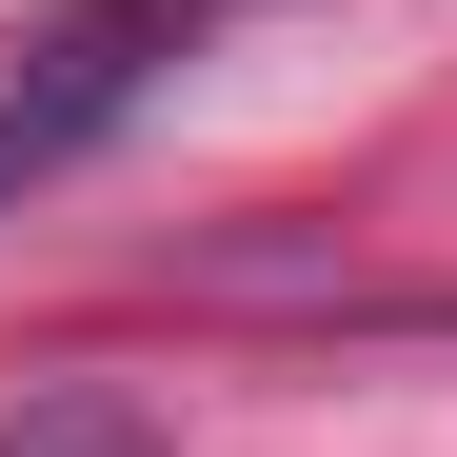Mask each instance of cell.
I'll return each instance as SVG.
<instances>
[{
  "label": "cell",
  "mask_w": 457,
  "mask_h": 457,
  "mask_svg": "<svg viewBox=\"0 0 457 457\" xmlns=\"http://www.w3.org/2000/svg\"><path fill=\"white\" fill-rule=\"evenodd\" d=\"M219 0H80V21H40V40H0V199L60 179V160H100V139L160 100V60H199Z\"/></svg>",
  "instance_id": "1"
},
{
  "label": "cell",
  "mask_w": 457,
  "mask_h": 457,
  "mask_svg": "<svg viewBox=\"0 0 457 457\" xmlns=\"http://www.w3.org/2000/svg\"><path fill=\"white\" fill-rule=\"evenodd\" d=\"M0 457H179V418H160V398H120V378H60V398L0 418Z\"/></svg>",
  "instance_id": "2"
}]
</instances>
